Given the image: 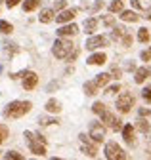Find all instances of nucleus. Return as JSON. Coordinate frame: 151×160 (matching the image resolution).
Instances as JSON below:
<instances>
[{
  "label": "nucleus",
  "instance_id": "1",
  "mask_svg": "<svg viewBox=\"0 0 151 160\" xmlns=\"http://www.w3.org/2000/svg\"><path fill=\"white\" fill-rule=\"evenodd\" d=\"M31 109H33V103L31 101H12L6 107V111H4V116H8V118H21Z\"/></svg>",
  "mask_w": 151,
  "mask_h": 160
},
{
  "label": "nucleus",
  "instance_id": "2",
  "mask_svg": "<svg viewBox=\"0 0 151 160\" xmlns=\"http://www.w3.org/2000/svg\"><path fill=\"white\" fill-rule=\"evenodd\" d=\"M75 46L71 44V40H63V36L60 40H55L54 42V48H52V53L58 57V59H67V55L71 53Z\"/></svg>",
  "mask_w": 151,
  "mask_h": 160
},
{
  "label": "nucleus",
  "instance_id": "3",
  "mask_svg": "<svg viewBox=\"0 0 151 160\" xmlns=\"http://www.w3.org/2000/svg\"><path fill=\"white\" fill-rule=\"evenodd\" d=\"M134 95L132 93H128V92H124V93H121L119 97H117V109L122 112V114H126V112H130V109L134 107Z\"/></svg>",
  "mask_w": 151,
  "mask_h": 160
},
{
  "label": "nucleus",
  "instance_id": "4",
  "mask_svg": "<svg viewBox=\"0 0 151 160\" xmlns=\"http://www.w3.org/2000/svg\"><path fill=\"white\" fill-rule=\"evenodd\" d=\"M105 158L107 160H124L126 158V152L115 143V141H109L105 145Z\"/></svg>",
  "mask_w": 151,
  "mask_h": 160
},
{
  "label": "nucleus",
  "instance_id": "5",
  "mask_svg": "<svg viewBox=\"0 0 151 160\" xmlns=\"http://www.w3.org/2000/svg\"><path fill=\"white\" fill-rule=\"evenodd\" d=\"M102 122L107 126V128H111V130H115V132H119V130H122V120L121 118H117L113 112H109V111H105V112H102Z\"/></svg>",
  "mask_w": 151,
  "mask_h": 160
},
{
  "label": "nucleus",
  "instance_id": "6",
  "mask_svg": "<svg viewBox=\"0 0 151 160\" xmlns=\"http://www.w3.org/2000/svg\"><path fill=\"white\" fill-rule=\"evenodd\" d=\"M90 137H92V141L102 143L105 139V124L103 122H92L90 124Z\"/></svg>",
  "mask_w": 151,
  "mask_h": 160
},
{
  "label": "nucleus",
  "instance_id": "7",
  "mask_svg": "<svg viewBox=\"0 0 151 160\" xmlns=\"http://www.w3.org/2000/svg\"><path fill=\"white\" fill-rule=\"evenodd\" d=\"M86 50H98V48H103L107 46V38L105 36H90L86 40Z\"/></svg>",
  "mask_w": 151,
  "mask_h": 160
},
{
  "label": "nucleus",
  "instance_id": "8",
  "mask_svg": "<svg viewBox=\"0 0 151 160\" xmlns=\"http://www.w3.org/2000/svg\"><path fill=\"white\" fill-rule=\"evenodd\" d=\"M36 84H39V76H36V72L25 71V74H23V88L25 90H34Z\"/></svg>",
  "mask_w": 151,
  "mask_h": 160
},
{
  "label": "nucleus",
  "instance_id": "9",
  "mask_svg": "<svg viewBox=\"0 0 151 160\" xmlns=\"http://www.w3.org/2000/svg\"><path fill=\"white\" fill-rule=\"evenodd\" d=\"M75 13H77V10H75V8L63 10L60 15H55V23H67V21H71V19L75 17Z\"/></svg>",
  "mask_w": 151,
  "mask_h": 160
},
{
  "label": "nucleus",
  "instance_id": "10",
  "mask_svg": "<svg viewBox=\"0 0 151 160\" xmlns=\"http://www.w3.org/2000/svg\"><path fill=\"white\" fill-rule=\"evenodd\" d=\"M149 74H151V71H149L147 67H140V69H136V74H134V82H136V84H142V82H145Z\"/></svg>",
  "mask_w": 151,
  "mask_h": 160
},
{
  "label": "nucleus",
  "instance_id": "11",
  "mask_svg": "<svg viewBox=\"0 0 151 160\" xmlns=\"http://www.w3.org/2000/svg\"><path fill=\"white\" fill-rule=\"evenodd\" d=\"M105 61H107V55L102 53V52H100V53H92V55L86 59V63H88V65H103Z\"/></svg>",
  "mask_w": 151,
  "mask_h": 160
},
{
  "label": "nucleus",
  "instance_id": "12",
  "mask_svg": "<svg viewBox=\"0 0 151 160\" xmlns=\"http://www.w3.org/2000/svg\"><path fill=\"white\" fill-rule=\"evenodd\" d=\"M122 137L128 145H134V128H132V124L122 126Z\"/></svg>",
  "mask_w": 151,
  "mask_h": 160
},
{
  "label": "nucleus",
  "instance_id": "13",
  "mask_svg": "<svg viewBox=\"0 0 151 160\" xmlns=\"http://www.w3.org/2000/svg\"><path fill=\"white\" fill-rule=\"evenodd\" d=\"M77 32H79V27L75 25V23H69V25H65V27H61L58 31L60 36H73V34H77Z\"/></svg>",
  "mask_w": 151,
  "mask_h": 160
},
{
  "label": "nucleus",
  "instance_id": "14",
  "mask_svg": "<svg viewBox=\"0 0 151 160\" xmlns=\"http://www.w3.org/2000/svg\"><path fill=\"white\" fill-rule=\"evenodd\" d=\"M29 149H31V152H33L34 156H44V154H46L44 143L40 145V141H39V143H36V141H31V143H29Z\"/></svg>",
  "mask_w": 151,
  "mask_h": 160
},
{
  "label": "nucleus",
  "instance_id": "15",
  "mask_svg": "<svg viewBox=\"0 0 151 160\" xmlns=\"http://www.w3.org/2000/svg\"><path fill=\"white\" fill-rule=\"evenodd\" d=\"M121 19H122V21H128V23H136L138 21V19H140V15L136 13V12H132V10H122L121 12Z\"/></svg>",
  "mask_w": 151,
  "mask_h": 160
},
{
  "label": "nucleus",
  "instance_id": "16",
  "mask_svg": "<svg viewBox=\"0 0 151 160\" xmlns=\"http://www.w3.org/2000/svg\"><path fill=\"white\" fill-rule=\"evenodd\" d=\"M126 34V29L121 27V25H113V31H111V40H122V36Z\"/></svg>",
  "mask_w": 151,
  "mask_h": 160
},
{
  "label": "nucleus",
  "instance_id": "17",
  "mask_svg": "<svg viewBox=\"0 0 151 160\" xmlns=\"http://www.w3.org/2000/svg\"><path fill=\"white\" fill-rule=\"evenodd\" d=\"M96 27H98V19H96V17H88V19H84V31H86L88 34H92L94 31H96Z\"/></svg>",
  "mask_w": 151,
  "mask_h": 160
},
{
  "label": "nucleus",
  "instance_id": "18",
  "mask_svg": "<svg viewBox=\"0 0 151 160\" xmlns=\"http://www.w3.org/2000/svg\"><path fill=\"white\" fill-rule=\"evenodd\" d=\"M98 90H100V86L96 84V80H94V82H86L84 84V93L86 95H90V97H94L98 93Z\"/></svg>",
  "mask_w": 151,
  "mask_h": 160
},
{
  "label": "nucleus",
  "instance_id": "19",
  "mask_svg": "<svg viewBox=\"0 0 151 160\" xmlns=\"http://www.w3.org/2000/svg\"><path fill=\"white\" fill-rule=\"evenodd\" d=\"M113 76H111V72H102V74H98L96 76V84L100 86V88H103V86H107L109 84V80H111Z\"/></svg>",
  "mask_w": 151,
  "mask_h": 160
},
{
  "label": "nucleus",
  "instance_id": "20",
  "mask_svg": "<svg viewBox=\"0 0 151 160\" xmlns=\"http://www.w3.org/2000/svg\"><path fill=\"white\" fill-rule=\"evenodd\" d=\"M81 151H82L86 156H90V158H96V154H98V149L94 147V145H90V143H82Z\"/></svg>",
  "mask_w": 151,
  "mask_h": 160
},
{
  "label": "nucleus",
  "instance_id": "21",
  "mask_svg": "<svg viewBox=\"0 0 151 160\" xmlns=\"http://www.w3.org/2000/svg\"><path fill=\"white\" fill-rule=\"evenodd\" d=\"M40 2L42 0H25L23 2V12H33V10H36L40 6Z\"/></svg>",
  "mask_w": 151,
  "mask_h": 160
},
{
  "label": "nucleus",
  "instance_id": "22",
  "mask_svg": "<svg viewBox=\"0 0 151 160\" xmlns=\"http://www.w3.org/2000/svg\"><path fill=\"white\" fill-rule=\"evenodd\" d=\"M136 130H140L142 133H147V132L151 130V126H149V122H147L143 116H140V120L136 122Z\"/></svg>",
  "mask_w": 151,
  "mask_h": 160
},
{
  "label": "nucleus",
  "instance_id": "23",
  "mask_svg": "<svg viewBox=\"0 0 151 160\" xmlns=\"http://www.w3.org/2000/svg\"><path fill=\"white\" fill-rule=\"evenodd\" d=\"M39 19H40V23H50L52 19H54V10H42L40 15H39Z\"/></svg>",
  "mask_w": 151,
  "mask_h": 160
},
{
  "label": "nucleus",
  "instance_id": "24",
  "mask_svg": "<svg viewBox=\"0 0 151 160\" xmlns=\"http://www.w3.org/2000/svg\"><path fill=\"white\" fill-rule=\"evenodd\" d=\"M138 40H140V42H143V44H147L149 40H151V34H149V31L145 27L138 29Z\"/></svg>",
  "mask_w": 151,
  "mask_h": 160
},
{
  "label": "nucleus",
  "instance_id": "25",
  "mask_svg": "<svg viewBox=\"0 0 151 160\" xmlns=\"http://www.w3.org/2000/svg\"><path fill=\"white\" fill-rule=\"evenodd\" d=\"M46 111H48V112H60V111H61L60 101H55V99H50V101L46 103Z\"/></svg>",
  "mask_w": 151,
  "mask_h": 160
},
{
  "label": "nucleus",
  "instance_id": "26",
  "mask_svg": "<svg viewBox=\"0 0 151 160\" xmlns=\"http://www.w3.org/2000/svg\"><path fill=\"white\" fill-rule=\"evenodd\" d=\"M122 8H124V6H122V0H113V2L109 4V12H111V13H121Z\"/></svg>",
  "mask_w": 151,
  "mask_h": 160
},
{
  "label": "nucleus",
  "instance_id": "27",
  "mask_svg": "<svg viewBox=\"0 0 151 160\" xmlns=\"http://www.w3.org/2000/svg\"><path fill=\"white\" fill-rule=\"evenodd\" d=\"M13 31V27H12V23H8V21H4V19H0V32L2 34H10Z\"/></svg>",
  "mask_w": 151,
  "mask_h": 160
},
{
  "label": "nucleus",
  "instance_id": "28",
  "mask_svg": "<svg viewBox=\"0 0 151 160\" xmlns=\"http://www.w3.org/2000/svg\"><path fill=\"white\" fill-rule=\"evenodd\" d=\"M39 124L40 126H50V124H58V120L50 118V116H39Z\"/></svg>",
  "mask_w": 151,
  "mask_h": 160
},
{
  "label": "nucleus",
  "instance_id": "29",
  "mask_svg": "<svg viewBox=\"0 0 151 160\" xmlns=\"http://www.w3.org/2000/svg\"><path fill=\"white\" fill-rule=\"evenodd\" d=\"M92 111L96 112V114H102V112H105V105L102 101H96V103L92 105Z\"/></svg>",
  "mask_w": 151,
  "mask_h": 160
},
{
  "label": "nucleus",
  "instance_id": "30",
  "mask_svg": "<svg viewBox=\"0 0 151 160\" xmlns=\"http://www.w3.org/2000/svg\"><path fill=\"white\" fill-rule=\"evenodd\" d=\"M6 158L8 160H23V154H19L17 151H8L6 152Z\"/></svg>",
  "mask_w": 151,
  "mask_h": 160
},
{
  "label": "nucleus",
  "instance_id": "31",
  "mask_svg": "<svg viewBox=\"0 0 151 160\" xmlns=\"http://www.w3.org/2000/svg\"><path fill=\"white\" fill-rule=\"evenodd\" d=\"M132 42H134V38H132V34H130V32H126V34L122 36V46H124V48H130V46H132Z\"/></svg>",
  "mask_w": 151,
  "mask_h": 160
},
{
  "label": "nucleus",
  "instance_id": "32",
  "mask_svg": "<svg viewBox=\"0 0 151 160\" xmlns=\"http://www.w3.org/2000/svg\"><path fill=\"white\" fill-rule=\"evenodd\" d=\"M142 97L145 99L147 103H151V86H145V88L142 90Z\"/></svg>",
  "mask_w": 151,
  "mask_h": 160
},
{
  "label": "nucleus",
  "instance_id": "33",
  "mask_svg": "<svg viewBox=\"0 0 151 160\" xmlns=\"http://www.w3.org/2000/svg\"><path fill=\"white\" fill-rule=\"evenodd\" d=\"M102 21H103L105 27H113V25H115V15H105Z\"/></svg>",
  "mask_w": 151,
  "mask_h": 160
},
{
  "label": "nucleus",
  "instance_id": "34",
  "mask_svg": "<svg viewBox=\"0 0 151 160\" xmlns=\"http://www.w3.org/2000/svg\"><path fill=\"white\" fill-rule=\"evenodd\" d=\"M121 74H122V71H121L117 65H113V67H111V76L115 78V80H119V78H121Z\"/></svg>",
  "mask_w": 151,
  "mask_h": 160
},
{
  "label": "nucleus",
  "instance_id": "35",
  "mask_svg": "<svg viewBox=\"0 0 151 160\" xmlns=\"http://www.w3.org/2000/svg\"><path fill=\"white\" fill-rule=\"evenodd\" d=\"M8 133H10L8 128H6L4 124H0V143H4V139L8 137Z\"/></svg>",
  "mask_w": 151,
  "mask_h": 160
},
{
  "label": "nucleus",
  "instance_id": "36",
  "mask_svg": "<svg viewBox=\"0 0 151 160\" xmlns=\"http://www.w3.org/2000/svg\"><path fill=\"white\" fill-rule=\"evenodd\" d=\"M117 92H121V86H119V84H113V86H109V88L105 90V93H109V95L117 93Z\"/></svg>",
  "mask_w": 151,
  "mask_h": 160
},
{
  "label": "nucleus",
  "instance_id": "37",
  "mask_svg": "<svg viewBox=\"0 0 151 160\" xmlns=\"http://www.w3.org/2000/svg\"><path fill=\"white\" fill-rule=\"evenodd\" d=\"M142 61H151V46L145 52H142Z\"/></svg>",
  "mask_w": 151,
  "mask_h": 160
},
{
  "label": "nucleus",
  "instance_id": "38",
  "mask_svg": "<svg viewBox=\"0 0 151 160\" xmlns=\"http://www.w3.org/2000/svg\"><path fill=\"white\" fill-rule=\"evenodd\" d=\"M103 8V0H96V2H94V6H92V12L96 13V12H100Z\"/></svg>",
  "mask_w": 151,
  "mask_h": 160
},
{
  "label": "nucleus",
  "instance_id": "39",
  "mask_svg": "<svg viewBox=\"0 0 151 160\" xmlns=\"http://www.w3.org/2000/svg\"><path fill=\"white\" fill-rule=\"evenodd\" d=\"M138 114H140V116H143V118H145V116H149V114H151V109H145V107H142V109H140V111H138Z\"/></svg>",
  "mask_w": 151,
  "mask_h": 160
},
{
  "label": "nucleus",
  "instance_id": "40",
  "mask_svg": "<svg viewBox=\"0 0 151 160\" xmlns=\"http://www.w3.org/2000/svg\"><path fill=\"white\" fill-rule=\"evenodd\" d=\"M124 69H126V71H136V63H134V61H126V63H124Z\"/></svg>",
  "mask_w": 151,
  "mask_h": 160
},
{
  "label": "nucleus",
  "instance_id": "41",
  "mask_svg": "<svg viewBox=\"0 0 151 160\" xmlns=\"http://www.w3.org/2000/svg\"><path fill=\"white\" fill-rule=\"evenodd\" d=\"M77 55H79V48H73V53L67 55V61H73V59L77 57Z\"/></svg>",
  "mask_w": 151,
  "mask_h": 160
},
{
  "label": "nucleus",
  "instance_id": "42",
  "mask_svg": "<svg viewBox=\"0 0 151 160\" xmlns=\"http://www.w3.org/2000/svg\"><path fill=\"white\" fill-rule=\"evenodd\" d=\"M65 6H67V4H65V0H60V2H55V4H54V10H63Z\"/></svg>",
  "mask_w": 151,
  "mask_h": 160
},
{
  "label": "nucleus",
  "instance_id": "43",
  "mask_svg": "<svg viewBox=\"0 0 151 160\" xmlns=\"http://www.w3.org/2000/svg\"><path fill=\"white\" fill-rule=\"evenodd\" d=\"M25 139H27V141L31 143V141H34V139H36V135H34L33 132H25Z\"/></svg>",
  "mask_w": 151,
  "mask_h": 160
},
{
  "label": "nucleus",
  "instance_id": "44",
  "mask_svg": "<svg viewBox=\"0 0 151 160\" xmlns=\"http://www.w3.org/2000/svg\"><path fill=\"white\" fill-rule=\"evenodd\" d=\"M130 4H132L134 10H142V2H140V0H130Z\"/></svg>",
  "mask_w": 151,
  "mask_h": 160
},
{
  "label": "nucleus",
  "instance_id": "45",
  "mask_svg": "<svg viewBox=\"0 0 151 160\" xmlns=\"http://www.w3.org/2000/svg\"><path fill=\"white\" fill-rule=\"evenodd\" d=\"M21 0H6V4H8V8H13V6H17Z\"/></svg>",
  "mask_w": 151,
  "mask_h": 160
},
{
  "label": "nucleus",
  "instance_id": "46",
  "mask_svg": "<svg viewBox=\"0 0 151 160\" xmlns=\"http://www.w3.org/2000/svg\"><path fill=\"white\" fill-rule=\"evenodd\" d=\"M145 17H147V19H149V21H151V10H149V12L145 13Z\"/></svg>",
  "mask_w": 151,
  "mask_h": 160
},
{
  "label": "nucleus",
  "instance_id": "47",
  "mask_svg": "<svg viewBox=\"0 0 151 160\" xmlns=\"http://www.w3.org/2000/svg\"><path fill=\"white\" fill-rule=\"evenodd\" d=\"M0 2H2V0H0Z\"/></svg>",
  "mask_w": 151,
  "mask_h": 160
}]
</instances>
